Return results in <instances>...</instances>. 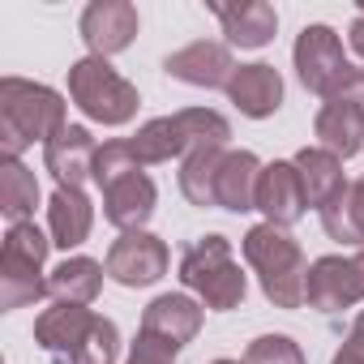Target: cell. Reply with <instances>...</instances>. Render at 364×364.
Listing matches in <instances>:
<instances>
[{
	"instance_id": "277c9868",
	"label": "cell",
	"mask_w": 364,
	"mask_h": 364,
	"mask_svg": "<svg viewBox=\"0 0 364 364\" xmlns=\"http://www.w3.org/2000/svg\"><path fill=\"white\" fill-rule=\"evenodd\" d=\"M52 236H43L35 223H9L0 245V309L14 313L48 296L43 262H48Z\"/></svg>"
},
{
	"instance_id": "e0dca14e",
	"label": "cell",
	"mask_w": 364,
	"mask_h": 364,
	"mask_svg": "<svg viewBox=\"0 0 364 364\" xmlns=\"http://www.w3.org/2000/svg\"><path fill=\"white\" fill-rule=\"evenodd\" d=\"M215 18L223 22V35L232 48H245V52H257L274 39L279 31V14L266 0H240V5H210Z\"/></svg>"
},
{
	"instance_id": "5bb4252c",
	"label": "cell",
	"mask_w": 364,
	"mask_h": 364,
	"mask_svg": "<svg viewBox=\"0 0 364 364\" xmlns=\"http://www.w3.org/2000/svg\"><path fill=\"white\" fill-rule=\"evenodd\" d=\"M154 206H159V189L146 171H133L116 180L112 189H103V219L120 232H146Z\"/></svg>"
},
{
	"instance_id": "d6a6232c",
	"label": "cell",
	"mask_w": 364,
	"mask_h": 364,
	"mask_svg": "<svg viewBox=\"0 0 364 364\" xmlns=\"http://www.w3.org/2000/svg\"><path fill=\"white\" fill-rule=\"evenodd\" d=\"M343 347H347V351H355V355L364 360V313L351 321V334H347V343H343Z\"/></svg>"
},
{
	"instance_id": "d6986e66",
	"label": "cell",
	"mask_w": 364,
	"mask_h": 364,
	"mask_svg": "<svg viewBox=\"0 0 364 364\" xmlns=\"http://www.w3.org/2000/svg\"><path fill=\"white\" fill-rule=\"evenodd\" d=\"M313 133H317L321 150H330L334 159H351L364 150V112L343 99H326L313 120Z\"/></svg>"
},
{
	"instance_id": "e575fe53",
	"label": "cell",
	"mask_w": 364,
	"mask_h": 364,
	"mask_svg": "<svg viewBox=\"0 0 364 364\" xmlns=\"http://www.w3.org/2000/svg\"><path fill=\"white\" fill-rule=\"evenodd\" d=\"M330 364H364V360H360L355 351H347V347H343V351H334V360H330Z\"/></svg>"
},
{
	"instance_id": "d4e9b609",
	"label": "cell",
	"mask_w": 364,
	"mask_h": 364,
	"mask_svg": "<svg viewBox=\"0 0 364 364\" xmlns=\"http://www.w3.org/2000/svg\"><path fill=\"white\" fill-rule=\"evenodd\" d=\"M228 150H193L180 163V193H185L193 206H219L215 202V185H219V167H223Z\"/></svg>"
},
{
	"instance_id": "8992f818",
	"label": "cell",
	"mask_w": 364,
	"mask_h": 364,
	"mask_svg": "<svg viewBox=\"0 0 364 364\" xmlns=\"http://www.w3.org/2000/svg\"><path fill=\"white\" fill-rule=\"evenodd\" d=\"M291 60H296V73H300L304 90H313L321 99H334L338 86H343V77L351 73L347 52H343V39L330 26H321V22H313V26H304L296 35Z\"/></svg>"
},
{
	"instance_id": "4dcf8cb0",
	"label": "cell",
	"mask_w": 364,
	"mask_h": 364,
	"mask_svg": "<svg viewBox=\"0 0 364 364\" xmlns=\"http://www.w3.org/2000/svg\"><path fill=\"white\" fill-rule=\"evenodd\" d=\"M124 364H176V355H171L167 347L150 343L146 334H137V343H133V351H129V360H124Z\"/></svg>"
},
{
	"instance_id": "8fae6325",
	"label": "cell",
	"mask_w": 364,
	"mask_h": 364,
	"mask_svg": "<svg viewBox=\"0 0 364 364\" xmlns=\"http://www.w3.org/2000/svg\"><path fill=\"white\" fill-rule=\"evenodd\" d=\"M257 210L266 215V223L274 228H291L304 219L309 210V198H304V185H300V171L291 159H274L262 167V180H257Z\"/></svg>"
},
{
	"instance_id": "83f0119b",
	"label": "cell",
	"mask_w": 364,
	"mask_h": 364,
	"mask_svg": "<svg viewBox=\"0 0 364 364\" xmlns=\"http://www.w3.org/2000/svg\"><path fill=\"white\" fill-rule=\"evenodd\" d=\"M133 171H141V159H137L129 137H112L99 146V159H95V185L99 189H112L116 180H124Z\"/></svg>"
},
{
	"instance_id": "7402d4cb",
	"label": "cell",
	"mask_w": 364,
	"mask_h": 364,
	"mask_svg": "<svg viewBox=\"0 0 364 364\" xmlns=\"http://www.w3.org/2000/svg\"><path fill=\"white\" fill-rule=\"evenodd\" d=\"M103 274H107V266L95 257H65L48 274V296H52V304H86L90 309L99 300Z\"/></svg>"
},
{
	"instance_id": "ffe728a7",
	"label": "cell",
	"mask_w": 364,
	"mask_h": 364,
	"mask_svg": "<svg viewBox=\"0 0 364 364\" xmlns=\"http://www.w3.org/2000/svg\"><path fill=\"white\" fill-rule=\"evenodd\" d=\"M95 228V206L82 189H56L48 202V236L56 249H77L90 240Z\"/></svg>"
},
{
	"instance_id": "4fadbf2b",
	"label": "cell",
	"mask_w": 364,
	"mask_h": 364,
	"mask_svg": "<svg viewBox=\"0 0 364 364\" xmlns=\"http://www.w3.org/2000/svg\"><path fill=\"white\" fill-rule=\"evenodd\" d=\"M163 69L176 77V82H185V86H202V90H228L236 65H232V52L223 43H210V39H198L189 48H180L163 60Z\"/></svg>"
},
{
	"instance_id": "9a60e30c",
	"label": "cell",
	"mask_w": 364,
	"mask_h": 364,
	"mask_svg": "<svg viewBox=\"0 0 364 364\" xmlns=\"http://www.w3.org/2000/svg\"><path fill=\"white\" fill-rule=\"evenodd\" d=\"M228 99L236 103L240 116L266 120V116H274L283 107V77H279L274 65H262V60L257 65H240L232 73V82H228Z\"/></svg>"
},
{
	"instance_id": "603a6c76",
	"label": "cell",
	"mask_w": 364,
	"mask_h": 364,
	"mask_svg": "<svg viewBox=\"0 0 364 364\" xmlns=\"http://www.w3.org/2000/svg\"><path fill=\"white\" fill-rule=\"evenodd\" d=\"M39 206V180L22 159H0V215L9 223H31Z\"/></svg>"
},
{
	"instance_id": "7a4b0ae2",
	"label": "cell",
	"mask_w": 364,
	"mask_h": 364,
	"mask_svg": "<svg viewBox=\"0 0 364 364\" xmlns=\"http://www.w3.org/2000/svg\"><path fill=\"white\" fill-rule=\"evenodd\" d=\"M245 262L253 266L257 283H262V296L274 304V309H300L304 304V283H309V262H304V249L300 240L287 232V228H274V223H257L245 232Z\"/></svg>"
},
{
	"instance_id": "f1b7e54d",
	"label": "cell",
	"mask_w": 364,
	"mask_h": 364,
	"mask_svg": "<svg viewBox=\"0 0 364 364\" xmlns=\"http://www.w3.org/2000/svg\"><path fill=\"white\" fill-rule=\"evenodd\" d=\"M116 355H120V330H116V321L99 317L90 326V334L82 338V347L56 364H116Z\"/></svg>"
},
{
	"instance_id": "30bf717a",
	"label": "cell",
	"mask_w": 364,
	"mask_h": 364,
	"mask_svg": "<svg viewBox=\"0 0 364 364\" xmlns=\"http://www.w3.org/2000/svg\"><path fill=\"white\" fill-rule=\"evenodd\" d=\"M137 9L129 0H90L82 9V43L90 48V56L107 60L116 52H124L137 39Z\"/></svg>"
},
{
	"instance_id": "52a82bcc",
	"label": "cell",
	"mask_w": 364,
	"mask_h": 364,
	"mask_svg": "<svg viewBox=\"0 0 364 364\" xmlns=\"http://www.w3.org/2000/svg\"><path fill=\"white\" fill-rule=\"evenodd\" d=\"M304 300L317 313H343V309L360 304L364 300V249H355L351 257L330 253V257L309 262Z\"/></svg>"
},
{
	"instance_id": "484cf974",
	"label": "cell",
	"mask_w": 364,
	"mask_h": 364,
	"mask_svg": "<svg viewBox=\"0 0 364 364\" xmlns=\"http://www.w3.org/2000/svg\"><path fill=\"white\" fill-rule=\"evenodd\" d=\"M137 159L141 163H171L180 154H189L185 146V133H180V120L176 116H159V120H146L137 129V137H129Z\"/></svg>"
},
{
	"instance_id": "44dd1931",
	"label": "cell",
	"mask_w": 364,
	"mask_h": 364,
	"mask_svg": "<svg viewBox=\"0 0 364 364\" xmlns=\"http://www.w3.org/2000/svg\"><path fill=\"white\" fill-rule=\"evenodd\" d=\"M291 163H296V171H300V185H304L309 206H317V210H326V206L347 189L343 159H334V154L321 150V146H304V150H296Z\"/></svg>"
},
{
	"instance_id": "5b68a950",
	"label": "cell",
	"mask_w": 364,
	"mask_h": 364,
	"mask_svg": "<svg viewBox=\"0 0 364 364\" xmlns=\"http://www.w3.org/2000/svg\"><path fill=\"white\" fill-rule=\"evenodd\" d=\"M69 99L82 107L86 120L95 124H107V129H120L137 116V86L124 82L107 60L99 56H82L69 65Z\"/></svg>"
},
{
	"instance_id": "2e32d148",
	"label": "cell",
	"mask_w": 364,
	"mask_h": 364,
	"mask_svg": "<svg viewBox=\"0 0 364 364\" xmlns=\"http://www.w3.org/2000/svg\"><path fill=\"white\" fill-rule=\"evenodd\" d=\"M95 321H99V313L86 309V304H52V309H43L39 321H35V343H39V347L52 355V364H56V360H65V355H73V351L82 347V338L90 334Z\"/></svg>"
},
{
	"instance_id": "ba28073f",
	"label": "cell",
	"mask_w": 364,
	"mask_h": 364,
	"mask_svg": "<svg viewBox=\"0 0 364 364\" xmlns=\"http://www.w3.org/2000/svg\"><path fill=\"white\" fill-rule=\"evenodd\" d=\"M103 266H107V279H116L120 287H150L167 274L171 253L150 232H120V240H112Z\"/></svg>"
},
{
	"instance_id": "3957f363",
	"label": "cell",
	"mask_w": 364,
	"mask_h": 364,
	"mask_svg": "<svg viewBox=\"0 0 364 364\" xmlns=\"http://www.w3.org/2000/svg\"><path fill=\"white\" fill-rule=\"evenodd\" d=\"M180 283L202 300V309H215V313L240 309L249 291V279L236 266L228 236H202L198 245H189L185 257H180Z\"/></svg>"
},
{
	"instance_id": "6da1fadb",
	"label": "cell",
	"mask_w": 364,
	"mask_h": 364,
	"mask_svg": "<svg viewBox=\"0 0 364 364\" xmlns=\"http://www.w3.org/2000/svg\"><path fill=\"white\" fill-rule=\"evenodd\" d=\"M65 129H69L65 99L52 86L26 82V77L0 82V159H22L26 146L35 141L48 146Z\"/></svg>"
},
{
	"instance_id": "d590c367",
	"label": "cell",
	"mask_w": 364,
	"mask_h": 364,
	"mask_svg": "<svg viewBox=\"0 0 364 364\" xmlns=\"http://www.w3.org/2000/svg\"><path fill=\"white\" fill-rule=\"evenodd\" d=\"M210 364H245V360H210Z\"/></svg>"
},
{
	"instance_id": "ac0fdd59",
	"label": "cell",
	"mask_w": 364,
	"mask_h": 364,
	"mask_svg": "<svg viewBox=\"0 0 364 364\" xmlns=\"http://www.w3.org/2000/svg\"><path fill=\"white\" fill-rule=\"evenodd\" d=\"M262 167H266V163H262L253 150H228V154H223L219 185H215L219 210H232V215L257 210V180H262Z\"/></svg>"
},
{
	"instance_id": "f546056e",
	"label": "cell",
	"mask_w": 364,
	"mask_h": 364,
	"mask_svg": "<svg viewBox=\"0 0 364 364\" xmlns=\"http://www.w3.org/2000/svg\"><path fill=\"white\" fill-rule=\"evenodd\" d=\"M245 364H309V360H304V351H300L296 338H287V334H262V338L249 343Z\"/></svg>"
},
{
	"instance_id": "1f68e13d",
	"label": "cell",
	"mask_w": 364,
	"mask_h": 364,
	"mask_svg": "<svg viewBox=\"0 0 364 364\" xmlns=\"http://www.w3.org/2000/svg\"><path fill=\"white\" fill-rule=\"evenodd\" d=\"M334 99H343V103H351V107H360L364 112V69H355L351 65V73L343 77V86H338V95Z\"/></svg>"
},
{
	"instance_id": "9c48e42d",
	"label": "cell",
	"mask_w": 364,
	"mask_h": 364,
	"mask_svg": "<svg viewBox=\"0 0 364 364\" xmlns=\"http://www.w3.org/2000/svg\"><path fill=\"white\" fill-rule=\"evenodd\" d=\"M202 313H206L202 300H193V296H185V291H167V296H154V300L146 304L137 334H146L150 343H159V347H167L171 355H180V351L198 338Z\"/></svg>"
},
{
	"instance_id": "cb8c5ba5",
	"label": "cell",
	"mask_w": 364,
	"mask_h": 364,
	"mask_svg": "<svg viewBox=\"0 0 364 364\" xmlns=\"http://www.w3.org/2000/svg\"><path fill=\"white\" fill-rule=\"evenodd\" d=\"M317 215H321V228H326L330 240L364 249V180H351V185Z\"/></svg>"
},
{
	"instance_id": "7c38bea8",
	"label": "cell",
	"mask_w": 364,
	"mask_h": 364,
	"mask_svg": "<svg viewBox=\"0 0 364 364\" xmlns=\"http://www.w3.org/2000/svg\"><path fill=\"white\" fill-rule=\"evenodd\" d=\"M95 159H99V146L86 124H69L43 146V167L52 171L56 189H82L86 180H95Z\"/></svg>"
},
{
	"instance_id": "836d02e7",
	"label": "cell",
	"mask_w": 364,
	"mask_h": 364,
	"mask_svg": "<svg viewBox=\"0 0 364 364\" xmlns=\"http://www.w3.org/2000/svg\"><path fill=\"white\" fill-rule=\"evenodd\" d=\"M347 43H351V52L364 60V18H355V22H351V31H347Z\"/></svg>"
},
{
	"instance_id": "8d00e7d4",
	"label": "cell",
	"mask_w": 364,
	"mask_h": 364,
	"mask_svg": "<svg viewBox=\"0 0 364 364\" xmlns=\"http://www.w3.org/2000/svg\"><path fill=\"white\" fill-rule=\"evenodd\" d=\"M360 18H364V0H360Z\"/></svg>"
},
{
	"instance_id": "4316f807",
	"label": "cell",
	"mask_w": 364,
	"mask_h": 364,
	"mask_svg": "<svg viewBox=\"0 0 364 364\" xmlns=\"http://www.w3.org/2000/svg\"><path fill=\"white\" fill-rule=\"evenodd\" d=\"M176 120H180V133H185L189 154L193 150H223L232 141V124L215 107H185V112H176Z\"/></svg>"
}]
</instances>
